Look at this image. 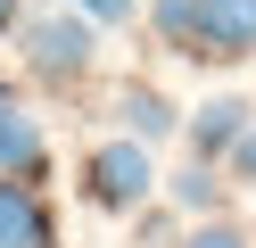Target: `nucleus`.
<instances>
[{
	"mask_svg": "<svg viewBox=\"0 0 256 248\" xmlns=\"http://www.w3.org/2000/svg\"><path fill=\"white\" fill-rule=\"evenodd\" d=\"M248 116H256V99H240V91L198 99V108H190V157H215V165H223V149L248 132Z\"/></svg>",
	"mask_w": 256,
	"mask_h": 248,
	"instance_id": "0eeeda50",
	"label": "nucleus"
},
{
	"mask_svg": "<svg viewBox=\"0 0 256 248\" xmlns=\"http://www.w3.org/2000/svg\"><path fill=\"white\" fill-rule=\"evenodd\" d=\"M108 108L124 116V132H132L140 149H157V141H174V124H182V108H174V99L157 91V83H140V75H124Z\"/></svg>",
	"mask_w": 256,
	"mask_h": 248,
	"instance_id": "423d86ee",
	"label": "nucleus"
},
{
	"mask_svg": "<svg viewBox=\"0 0 256 248\" xmlns=\"http://www.w3.org/2000/svg\"><path fill=\"white\" fill-rule=\"evenodd\" d=\"M223 174H232V182H256V116H248V132L223 149Z\"/></svg>",
	"mask_w": 256,
	"mask_h": 248,
	"instance_id": "9b49d317",
	"label": "nucleus"
},
{
	"mask_svg": "<svg viewBox=\"0 0 256 248\" xmlns=\"http://www.w3.org/2000/svg\"><path fill=\"white\" fill-rule=\"evenodd\" d=\"M0 174H17V182L50 174V132H42V116L25 99H0Z\"/></svg>",
	"mask_w": 256,
	"mask_h": 248,
	"instance_id": "39448f33",
	"label": "nucleus"
},
{
	"mask_svg": "<svg viewBox=\"0 0 256 248\" xmlns=\"http://www.w3.org/2000/svg\"><path fill=\"white\" fill-rule=\"evenodd\" d=\"M17 58H25V75L50 83V91H83L91 66H100L91 17L83 9H25L17 17Z\"/></svg>",
	"mask_w": 256,
	"mask_h": 248,
	"instance_id": "f257e3e1",
	"label": "nucleus"
},
{
	"mask_svg": "<svg viewBox=\"0 0 256 248\" xmlns=\"http://www.w3.org/2000/svg\"><path fill=\"white\" fill-rule=\"evenodd\" d=\"M83 198L100 215H140L157 198V165H149V149L132 141V132H116V141H100L83 157Z\"/></svg>",
	"mask_w": 256,
	"mask_h": 248,
	"instance_id": "f03ea898",
	"label": "nucleus"
},
{
	"mask_svg": "<svg viewBox=\"0 0 256 248\" xmlns=\"http://www.w3.org/2000/svg\"><path fill=\"white\" fill-rule=\"evenodd\" d=\"M190 25H198V0H149V33L166 58H190Z\"/></svg>",
	"mask_w": 256,
	"mask_h": 248,
	"instance_id": "1a4fd4ad",
	"label": "nucleus"
},
{
	"mask_svg": "<svg viewBox=\"0 0 256 248\" xmlns=\"http://www.w3.org/2000/svg\"><path fill=\"white\" fill-rule=\"evenodd\" d=\"M157 190H166L174 215H223V207H232V182H223L215 157H182L166 182H157Z\"/></svg>",
	"mask_w": 256,
	"mask_h": 248,
	"instance_id": "6e6552de",
	"label": "nucleus"
},
{
	"mask_svg": "<svg viewBox=\"0 0 256 248\" xmlns=\"http://www.w3.org/2000/svg\"><path fill=\"white\" fill-rule=\"evenodd\" d=\"M17 17H25V0H0V42L17 33Z\"/></svg>",
	"mask_w": 256,
	"mask_h": 248,
	"instance_id": "ddd939ff",
	"label": "nucleus"
},
{
	"mask_svg": "<svg viewBox=\"0 0 256 248\" xmlns=\"http://www.w3.org/2000/svg\"><path fill=\"white\" fill-rule=\"evenodd\" d=\"M66 9H83L91 25H132V17H140V0H66Z\"/></svg>",
	"mask_w": 256,
	"mask_h": 248,
	"instance_id": "f8f14e48",
	"label": "nucleus"
},
{
	"mask_svg": "<svg viewBox=\"0 0 256 248\" xmlns=\"http://www.w3.org/2000/svg\"><path fill=\"white\" fill-rule=\"evenodd\" d=\"M256 58V0H198L182 66H248Z\"/></svg>",
	"mask_w": 256,
	"mask_h": 248,
	"instance_id": "7ed1b4c3",
	"label": "nucleus"
},
{
	"mask_svg": "<svg viewBox=\"0 0 256 248\" xmlns=\"http://www.w3.org/2000/svg\"><path fill=\"white\" fill-rule=\"evenodd\" d=\"M0 248H58V207L42 182L0 174Z\"/></svg>",
	"mask_w": 256,
	"mask_h": 248,
	"instance_id": "20e7f679",
	"label": "nucleus"
},
{
	"mask_svg": "<svg viewBox=\"0 0 256 248\" xmlns=\"http://www.w3.org/2000/svg\"><path fill=\"white\" fill-rule=\"evenodd\" d=\"M174 248H256V240H248V231L232 223V215H198V223H190V231H182Z\"/></svg>",
	"mask_w": 256,
	"mask_h": 248,
	"instance_id": "9d476101",
	"label": "nucleus"
}]
</instances>
